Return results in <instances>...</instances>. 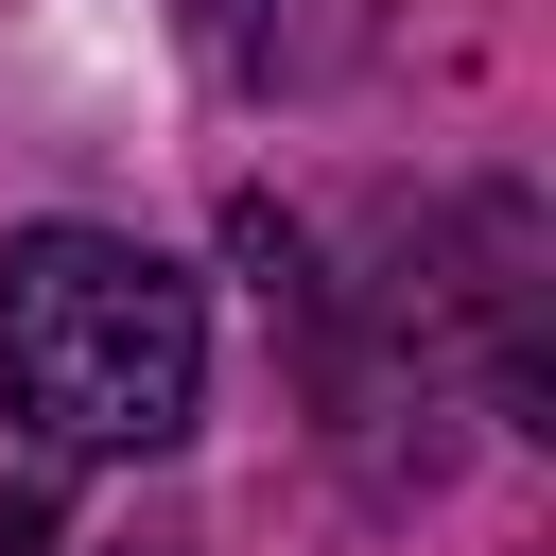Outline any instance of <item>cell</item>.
Segmentation results:
<instances>
[{"label": "cell", "mask_w": 556, "mask_h": 556, "mask_svg": "<svg viewBox=\"0 0 556 556\" xmlns=\"http://www.w3.org/2000/svg\"><path fill=\"white\" fill-rule=\"evenodd\" d=\"M0 400L52 452H174L208 400V295L122 226L0 243Z\"/></svg>", "instance_id": "obj_1"}, {"label": "cell", "mask_w": 556, "mask_h": 556, "mask_svg": "<svg viewBox=\"0 0 556 556\" xmlns=\"http://www.w3.org/2000/svg\"><path fill=\"white\" fill-rule=\"evenodd\" d=\"M365 35H382V0H208L226 87H348Z\"/></svg>", "instance_id": "obj_2"}]
</instances>
